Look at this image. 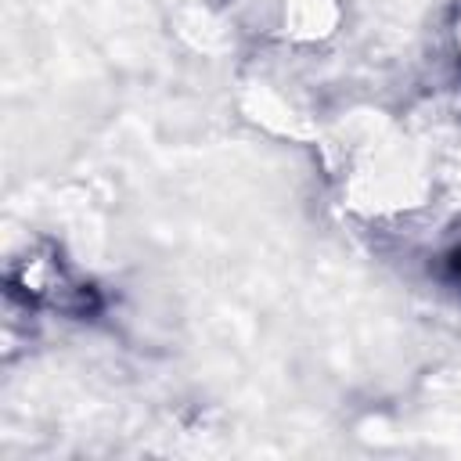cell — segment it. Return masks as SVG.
<instances>
[{
    "mask_svg": "<svg viewBox=\"0 0 461 461\" xmlns=\"http://www.w3.org/2000/svg\"><path fill=\"white\" fill-rule=\"evenodd\" d=\"M447 267H450V277L461 281V249H454V252L447 256Z\"/></svg>",
    "mask_w": 461,
    "mask_h": 461,
    "instance_id": "1",
    "label": "cell"
}]
</instances>
